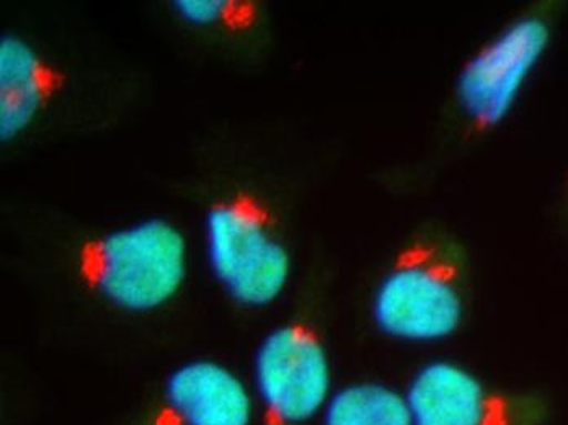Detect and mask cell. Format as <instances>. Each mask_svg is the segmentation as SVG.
<instances>
[{
	"instance_id": "1",
	"label": "cell",
	"mask_w": 568,
	"mask_h": 425,
	"mask_svg": "<svg viewBox=\"0 0 568 425\" xmlns=\"http://www.w3.org/2000/svg\"><path fill=\"white\" fill-rule=\"evenodd\" d=\"M82 282L126 311L158 310L171 302L186 276V243L164 220L93 237L78 255Z\"/></svg>"
},
{
	"instance_id": "2",
	"label": "cell",
	"mask_w": 568,
	"mask_h": 425,
	"mask_svg": "<svg viewBox=\"0 0 568 425\" xmlns=\"http://www.w3.org/2000/svg\"><path fill=\"white\" fill-rule=\"evenodd\" d=\"M377 326L404 341H439L463 321V265L448 245H407L384 276L373 303Z\"/></svg>"
},
{
	"instance_id": "3",
	"label": "cell",
	"mask_w": 568,
	"mask_h": 425,
	"mask_svg": "<svg viewBox=\"0 0 568 425\" xmlns=\"http://www.w3.org/2000/svg\"><path fill=\"white\" fill-rule=\"evenodd\" d=\"M207 254L229 295L245 306H266L282 295L291 259L273 231L268 209L251 193H235L211 206Z\"/></svg>"
},
{
	"instance_id": "4",
	"label": "cell",
	"mask_w": 568,
	"mask_h": 425,
	"mask_svg": "<svg viewBox=\"0 0 568 425\" xmlns=\"http://www.w3.org/2000/svg\"><path fill=\"white\" fill-rule=\"evenodd\" d=\"M265 425H301L327 401L331 365L317 331L291 323L266 335L255 355Z\"/></svg>"
},
{
	"instance_id": "5",
	"label": "cell",
	"mask_w": 568,
	"mask_h": 425,
	"mask_svg": "<svg viewBox=\"0 0 568 425\" xmlns=\"http://www.w3.org/2000/svg\"><path fill=\"white\" fill-rule=\"evenodd\" d=\"M415 425H546L552 404L536 392H501L459 366L422 368L408 389Z\"/></svg>"
},
{
	"instance_id": "6",
	"label": "cell",
	"mask_w": 568,
	"mask_h": 425,
	"mask_svg": "<svg viewBox=\"0 0 568 425\" xmlns=\"http://www.w3.org/2000/svg\"><path fill=\"white\" fill-rule=\"evenodd\" d=\"M549 41L547 19L523 17L467 62L459 79V99L477 127H495L508 115Z\"/></svg>"
},
{
	"instance_id": "7",
	"label": "cell",
	"mask_w": 568,
	"mask_h": 425,
	"mask_svg": "<svg viewBox=\"0 0 568 425\" xmlns=\"http://www.w3.org/2000/svg\"><path fill=\"white\" fill-rule=\"evenodd\" d=\"M244 383L214 362H192L169 376L154 425H251Z\"/></svg>"
},
{
	"instance_id": "8",
	"label": "cell",
	"mask_w": 568,
	"mask_h": 425,
	"mask_svg": "<svg viewBox=\"0 0 568 425\" xmlns=\"http://www.w3.org/2000/svg\"><path fill=\"white\" fill-rule=\"evenodd\" d=\"M64 74L13 34L0 40V138L26 131L64 88Z\"/></svg>"
},
{
	"instance_id": "9",
	"label": "cell",
	"mask_w": 568,
	"mask_h": 425,
	"mask_svg": "<svg viewBox=\"0 0 568 425\" xmlns=\"http://www.w3.org/2000/svg\"><path fill=\"white\" fill-rule=\"evenodd\" d=\"M325 425H415L410 404L376 383L348 386L332 397Z\"/></svg>"
},
{
	"instance_id": "10",
	"label": "cell",
	"mask_w": 568,
	"mask_h": 425,
	"mask_svg": "<svg viewBox=\"0 0 568 425\" xmlns=\"http://www.w3.org/2000/svg\"><path fill=\"white\" fill-rule=\"evenodd\" d=\"M176 12L193 26L226 27L244 30L255 20V7L247 2H221V0H179L173 3Z\"/></svg>"
}]
</instances>
